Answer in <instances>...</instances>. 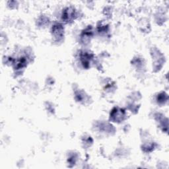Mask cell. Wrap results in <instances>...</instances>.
<instances>
[{"label":"cell","instance_id":"cell-1","mask_svg":"<svg viewBox=\"0 0 169 169\" xmlns=\"http://www.w3.org/2000/svg\"><path fill=\"white\" fill-rule=\"evenodd\" d=\"M75 16V11L71 8H67L63 13L62 19L65 21H71L73 19Z\"/></svg>","mask_w":169,"mask_h":169},{"label":"cell","instance_id":"cell-2","mask_svg":"<svg viewBox=\"0 0 169 169\" xmlns=\"http://www.w3.org/2000/svg\"><path fill=\"white\" fill-rule=\"evenodd\" d=\"M91 55L88 54V52H85L84 54L81 56L82 63L84 65L85 67H87V65H89V62H91Z\"/></svg>","mask_w":169,"mask_h":169}]
</instances>
